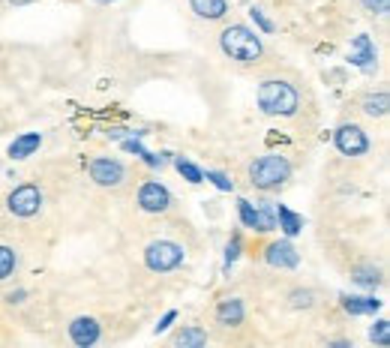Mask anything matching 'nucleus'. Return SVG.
<instances>
[{"label": "nucleus", "instance_id": "1", "mask_svg": "<svg viewBox=\"0 0 390 348\" xmlns=\"http://www.w3.org/2000/svg\"><path fill=\"white\" fill-rule=\"evenodd\" d=\"M255 103L262 114H270V118H294L300 108V93L285 78H265L255 91Z\"/></svg>", "mask_w": 390, "mask_h": 348}, {"label": "nucleus", "instance_id": "2", "mask_svg": "<svg viewBox=\"0 0 390 348\" xmlns=\"http://www.w3.org/2000/svg\"><path fill=\"white\" fill-rule=\"evenodd\" d=\"M220 48L225 57L237 63H258L265 54V42L247 24H228L220 34Z\"/></svg>", "mask_w": 390, "mask_h": 348}, {"label": "nucleus", "instance_id": "3", "mask_svg": "<svg viewBox=\"0 0 390 348\" xmlns=\"http://www.w3.org/2000/svg\"><path fill=\"white\" fill-rule=\"evenodd\" d=\"M292 171H294V165L288 163V156H282V153H265V156H258L255 163H250V168H247L250 183L262 193H277L279 186L292 180Z\"/></svg>", "mask_w": 390, "mask_h": 348}, {"label": "nucleus", "instance_id": "4", "mask_svg": "<svg viewBox=\"0 0 390 348\" xmlns=\"http://www.w3.org/2000/svg\"><path fill=\"white\" fill-rule=\"evenodd\" d=\"M183 258H186V250L180 243L175 240H153L148 243V250H144V265H148V270L153 273H171V270H178L183 265Z\"/></svg>", "mask_w": 390, "mask_h": 348}, {"label": "nucleus", "instance_id": "5", "mask_svg": "<svg viewBox=\"0 0 390 348\" xmlns=\"http://www.w3.org/2000/svg\"><path fill=\"white\" fill-rule=\"evenodd\" d=\"M6 208L12 216H21V220H31L42 210V190L36 183H19L16 190L6 195Z\"/></svg>", "mask_w": 390, "mask_h": 348}, {"label": "nucleus", "instance_id": "6", "mask_svg": "<svg viewBox=\"0 0 390 348\" xmlns=\"http://www.w3.org/2000/svg\"><path fill=\"white\" fill-rule=\"evenodd\" d=\"M88 174L91 180L96 186H106V190H118V186H123L126 180V165L120 163V159L114 156H96L88 163Z\"/></svg>", "mask_w": 390, "mask_h": 348}, {"label": "nucleus", "instance_id": "7", "mask_svg": "<svg viewBox=\"0 0 390 348\" xmlns=\"http://www.w3.org/2000/svg\"><path fill=\"white\" fill-rule=\"evenodd\" d=\"M334 144L342 156H364L369 153V135L364 133V126L357 123H342L334 133Z\"/></svg>", "mask_w": 390, "mask_h": 348}, {"label": "nucleus", "instance_id": "8", "mask_svg": "<svg viewBox=\"0 0 390 348\" xmlns=\"http://www.w3.org/2000/svg\"><path fill=\"white\" fill-rule=\"evenodd\" d=\"M138 208L144 213H168V208H171L168 186H163L160 180H144L138 186Z\"/></svg>", "mask_w": 390, "mask_h": 348}, {"label": "nucleus", "instance_id": "9", "mask_svg": "<svg viewBox=\"0 0 390 348\" xmlns=\"http://www.w3.org/2000/svg\"><path fill=\"white\" fill-rule=\"evenodd\" d=\"M265 261L270 267L292 270V267L300 265V255H297V250L288 240H273V243H267V250H265Z\"/></svg>", "mask_w": 390, "mask_h": 348}, {"label": "nucleus", "instance_id": "10", "mask_svg": "<svg viewBox=\"0 0 390 348\" xmlns=\"http://www.w3.org/2000/svg\"><path fill=\"white\" fill-rule=\"evenodd\" d=\"M99 337H103V330H99V322L91 315H78L76 322L69 324V339L76 342L78 348H91L99 342Z\"/></svg>", "mask_w": 390, "mask_h": 348}, {"label": "nucleus", "instance_id": "11", "mask_svg": "<svg viewBox=\"0 0 390 348\" xmlns=\"http://www.w3.org/2000/svg\"><path fill=\"white\" fill-rule=\"evenodd\" d=\"M349 61H351L357 69H364V72H372V69H375V63H379V51H375V42H372L366 34H360V36L351 39Z\"/></svg>", "mask_w": 390, "mask_h": 348}, {"label": "nucleus", "instance_id": "12", "mask_svg": "<svg viewBox=\"0 0 390 348\" xmlns=\"http://www.w3.org/2000/svg\"><path fill=\"white\" fill-rule=\"evenodd\" d=\"M243 318H247V307H243L240 297H222L220 303H216V324L240 327Z\"/></svg>", "mask_w": 390, "mask_h": 348}, {"label": "nucleus", "instance_id": "13", "mask_svg": "<svg viewBox=\"0 0 390 348\" xmlns=\"http://www.w3.org/2000/svg\"><path fill=\"white\" fill-rule=\"evenodd\" d=\"M277 228H282L285 237H297L303 231V216L294 213L288 205H277Z\"/></svg>", "mask_w": 390, "mask_h": 348}, {"label": "nucleus", "instance_id": "14", "mask_svg": "<svg viewBox=\"0 0 390 348\" xmlns=\"http://www.w3.org/2000/svg\"><path fill=\"white\" fill-rule=\"evenodd\" d=\"M190 6L198 19H207V21H220L225 19L228 12V0H190Z\"/></svg>", "mask_w": 390, "mask_h": 348}, {"label": "nucleus", "instance_id": "15", "mask_svg": "<svg viewBox=\"0 0 390 348\" xmlns=\"http://www.w3.org/2000/svg\"><path fill=\"white\" fill-rule=\"evenodd\" d=\"M39 144H42L39 133H24V135H19L16 141L9 144V156L12 159H27V156H34L39 150Z\"/></svg>", "mask_w": 390, "mask_h": 348}, {"label": "nucleus", "instance_id": "16", "mask_svg": "<svg viewBox=\"0 0 390 348\" xmlns=\"http://www.w3.org/2000/svg\"><path fill=\"white\" fill-rule=\"evenodd\" d=\"M342 309L349 315H375L381 309L379 297H342Z\"/></svg>", "mask_w": 390, "mask_h": 348}, {"label": "nucleus", "instance_id": "17", "mask_svg": "<svg viewBox=\"0 0 390 348\" xmlns=\"http://www.w3.org/2000/svg\"><path fill=\"white\" fill-rule=\"evenodd\" d=\"M175 345L178 348H205L207 345V330L205 327H195V324L183 327V330L175 333Z\"/></svg>", "mask_w": 390, "mask_h": 348}, {"label": "nucleus", "instance_id": "18", "mask_svg": "<svg viewBox=\"0 0 390 348\" xmlns=\"http://www.w3.org/2000/svg\"><path fill=\"white\" fill-rule=\"evenodd\" d=\"M237 216L240 225L250 231H262V220H258V205H252L250 198H237Z\"/></svg>", "mask_w": 390, "mask_h": 348}, {"label": "nucleus", "instance_id": "19", "mask_svg": "<svg viewBox=\"0 0 390 348\" xmlns=\"http://www.w3.org/2000/svg\"><path fill=\"white\" fill-rule=\"evenodd\" d=\"M351 282L360 288H379L381 285V270L372 267V265H360L351 270Z\"/></svg>", "mask_w": 390, "mask_h": 348}, {"label": "nucleus", "instance_id": "20", "mask_svg": "<svg viewBox=\"0 0 390 348\" xmlns=\"http://www.w3.org/2000/svg\"><path fill=\"white\" fill-rule=\"evenodd\" d=\"M387 108H390V96H387V91L366 93V96H364V111L369 114V118H384Z\"/></svg>", "mask_w": 390, "mask_h": 348}, {"label": "nucleus", "instance_id": "21", "mask_svg": "<svg viewBox=\"0 0 390 348\" xmlns=\"http://www.w3.org/2000/svg\"><path fill=\"white\" fill-rule=\"evenodd\" d=\"M16 267H19V252L12 246L0 243V282H6L16 273Z\"/></svg>", "mask_w": 390, "mask_h": 348}, {"label": "nucleus", "instance_id": "22", "mask_svg": "<svg viewBox=\"0 0 390 348\" xmlns=\"http://www.w3.org/2000/svg\"><path fill=\"white\" fill-rule=\"evenodd\" d=\"M175 168L180 171V178L190 180V183H201V180H205V171H201L195 163H190V159H183V156L175 159Z\"/></svg>", "mask_w": 390, "mask_h": 348}, {"label": "nucleus", "instance_id": "23", "mask_svg": "<svg viewBox=\"0 0 390 348\" xmlns=\"http://www.w3.org/2000/svg\"><path fill=\"white\" fill-rule=\"evenodd\" d=\"M258 220H262V231H277V205L258 201Z\"/></svg>", "mask_w": 390, "mask_h": 348}, {"label": "nucleus", "instance_id": "24", "mask_svg": "<svg viewBox=\"0 0 390 348\" xmlns=\"http://www.w3.org/2000/svg\"><path fill=\"white\" fill-rule=\"evenodd\" d=\"M288 303H292V309H312L315 307V295L309 288H297V292L288 295Z\"/></svg>", "mask_w": 390, "mask_h": 348}, {"label": "nucleus", "instance_id": "25", "mask_svg": "<svg viewBox=\"0 0 390 348\" xmlns=\"http://www.w3.org/2000/svg\"><path fill=\"white\" fill-rule=\"evenodd\" d=\"M369 339L375 342V345H381V348H387L390 345V322H375L372 327H369Z\"/></svg>", "mask_w": 390, "mask_h": 348}, {"label": "nucleus", "instance_id": "26", "mask_svg": "<svg viewBox=\"0 0 390 348\" xmlns=\"http://www.w3.org/2000/svg\"><path fill=\"white\" fill-rule=\"evenodd\" d=\"M205 178L216 186V190H220V193H231V190H235V180H231L228 178V174H222V171H213V168H207L205 171Z\"/></svg>", "mask_w": 390, "mask_h": 348}, {"label": "nucleus", "instance_id": "27", "mask_svg": "<svg viewBox=\"0 0 390 348\" xmlns=\"http://www.w3.org/2000/svg\"><path fill=\"white\" fill-rule=\"evenodd\" d=\"M250 19L255 21V27H258L262 34H273V31H277V27H273V21L265 16V9H262V6H252V9H250Z\"/></svg>", "mask_w": 390, "mask_h": 348}, {"label": "nucleus", "instance_id": "28", "mask_svg": "<svg viewBox=\"0 0 390 348\" xmlns=\"http://www.w3.org/2000/svg\"><path fill=\"white\" fill-rule=\"evenodd\" d=\"M240 250H243V246H240V237L235 235V237L225 243V265H235V261L240 258Z\"/></svg>", "mask_w": 390, "mask_h": 348}, {"label": "nucleus", "instance_id": "29", "mask_svg": "<svg viewBox=\"0 0 390 348\" xmlns=\"http://www.w3.org/2000/svg\"><path fill=\"white\" fill-rule=\"evenodd\" d=\"M364 4L375 16H387V9H390V0H364Z\"/></svg>", "mask_w": 390, "mask_h": 348}, {"label": "nucleus", "instance_id": "30", "mask_svg": "<svg viewBox=\"0 0 390 348\" xmlns=\"http://www.w3.org/2000/svg\"><path fill=\"white\" fill-rule=\"evenodd\" d=\"M175 318H178V312H175V309H168V312L160 318V324H156V333H165L171 324H175Z\"/></svg>", "mask_w": 390, "mask_h": 348}, {"label": "nucleus", "instance_id": "31", "mask_svg": "<svg viewBox=\"0 0 390 348\" xmlns=\"http://www.w3.org/2000/svg\"><path fill=\"white\" fill-rule=\"evenodd\" d=\"M24 297H27L24 288H19V292H9V295H6V300H9V303H21Z\"/></svg>", "mask_w": 390, "mask_h": 348}, {"label": "nucleus", "instance_id": "32", "mask_svg": "<svg viewBox=\"0 0 390 348\" xmlns=\"http://www.w3.org/2000/svg\"><path fill=\"white\" fill-rule=\"evenodd\" d=\"M12 6H27V4H34V0H9Z\"/></svg>", "mask_w": 390, "mask_h": 348}, {"label": "nucleus", "instance_id": "33", "mask_svg": "<svg viewBox=\"0 0 390 348\" xmlns=\"http://www.w3.org/2000/svg\"><path fill=\"white\" fill-rule=\"evenodd\" d=\"M93 4H99V6H108V4H118V0H93Z\"/></svg>", "mask_w": 390, "mask_h": 348}]
</instances>
